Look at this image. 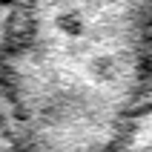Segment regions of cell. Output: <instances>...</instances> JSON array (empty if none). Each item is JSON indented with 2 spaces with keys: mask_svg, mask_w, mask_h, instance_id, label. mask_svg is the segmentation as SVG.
Returning a JSON list of instances; mask_svg holds the SVG:
<instances>
[{
  "mask_svg": "<svg viewBox=\"0 0 152 152\" xmlns=\"http://www.w3.org/2000/svg\"><path fill=\"white\" fill-rule=\"evenodd\" d=\"M149 92L152 0H20L6 9L3 112L20 149H112Z\"/></svg>",
  "mask_w": 152,
  "mask_h": 152,
  "instance_id": "obj_1",
  "label": "cell"
},
{
  "mask_svg": "<svg viewBox=\"0 0 152 152\" xmlns=\"http://www.w3.org/2000/svg\"><path fill=\"white\" fill-rule=\"evenodd\" d=\"M115 149H152V92L126 118Z\"/></svg>",
  "mask_w": 152,
  "mask_h": 152,
  "instance_id": "obj_2",
  "label": "cell"
}]
</instances>
